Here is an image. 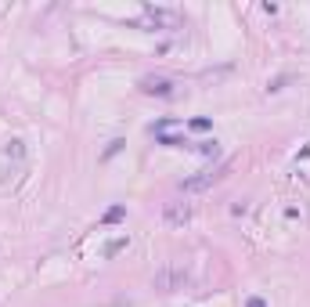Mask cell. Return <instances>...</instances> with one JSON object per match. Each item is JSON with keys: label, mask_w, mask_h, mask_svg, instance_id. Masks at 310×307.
<instances>
[{"label": "cell", "mask_w": 310, "mask_h": 307, "mask_svg": "<svg viewBox=\"0 0 310 307\" xmlns=\"http://www.w3.org/2000/svg\"><path fill=\"white\" fill-rule=\"evenodd\" d=\"M245 307H267V303H263L260 296H249V303H245Z\"/></svg>", "instance_id": "8"}, {"label": "cell", "mask_w": 310, "mask_h": 307, "mask_svg": "<svg viewBox=\"0 0 310 307\" xmlns=\"http://www.w3.org/2000/svg\"><path fill=\"white\" fill-rule=\"evenodd\" d=\"M163 217H166V224H188V220H191V206L170 199V203L163 206Z\"/></svg>", "instance_id": "3"}, {"label": "cell", "mask_w": 310, "mask_h": 307, "mask_svg": "<svg viewBox=\"0 0 310 307\" xmlns=\"http://www.w3.org/2000/svg\"><path fill=\"white\" fill-rule=\"evenodd\" d=\"M224 177V170H206V174H199V177H188V181H180V191H206L209 184H216Z\"/></svg>", "instance_id": "2"}, {"label": "cell", "mask_w": 310, "mask_h": 307, "mask_svg": "<svg viewBox=\"0 0 310 307\" xmlns=\"http://www.w3.org/2000/svg\"><path fill=\"white\" fill-rule=\"evenodd\" d=\"M188 127H191V130H209V120H191Z\"/></svg>", "instance_id": "7"}, {"label": "cell", "mask_w": 310, "mask_h": 307, "mask_svg": "<svg viewBox=\"0 0 310 307\" xmlns=\"http://www.w3.org/2000/svg\"><path fill=\"white\" fill-rule=\"evenodd\" d=\"M141 87L148 94H170V80H166V76H148V80H141Z\"/></svg>", "instance_id": "4"}, {"label": "cell", "mask_w": 310, "mask_h": 307, "mask_svg": "<svg viewBox=\"0 0 310 307\" xmlns=\"http://www.w3.org/2000/svg\"><path fill=\"white\" fill-rule=\"evenodd\" d=\"M123 213H127V210H123V206H115V210H108V213H105V220H108V224H112V220H119V217H123Z\"/></svg>", "instance_id": "6"}, {"label": "cell", "mask_w": 310, "mask_h": 307, "mask_svg": "<svg viewBox=\"0 0 310 307\" xmlns=\"http://www.w3.org/2000/svg\"><path fill=\"white\" fill-rule=\"evenodd\" d=\"M191 148H199L202 156H213V159L220 156V145H216V141H199V145H191Z\"/></svg>", "instance_id": "5"}, {"label": "cell", "mask_w": 310, "mask_h": 307, "mask_svg": "<svg viewBox=\"0 0 310 307\" xmlns=\"http://www.w3.org/2000/svg\"><path fill=\"white\" fill-rule=\"evenodd\" d=\"M184 278H188V267H184L180 260H173V264H166L163 271L155 275V289L173 293V289H180V286H184Z\"/></svg>", "instance_id": "1"}]
</instances>
